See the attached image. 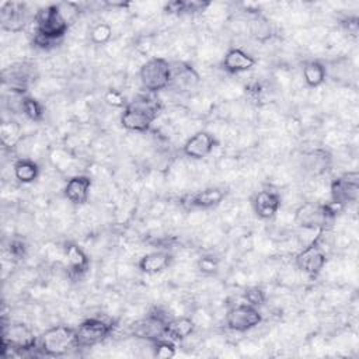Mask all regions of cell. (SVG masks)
Segmentation results:
<instances>
[{
	"label": "cell",
	"instance_id": "29",
	"mask_svg": "<svg viewBox=\"0 0 359 359\" xmlns=\"http://www.w3.org/2000/svg\"><path fill=\"white\" fill-rule=\"evenodd\" d=\"M104 101L107 105H109L112 108H125L128 105L125 95L122 94V91H119L116 88H108L104 93Z\"/></svg>",
	"mask_w": 359,
	"mask_h": 359
},
{
	"label": "cell",
	"instance_id": "1",
	"mask_svg": "<svg viewBox=\"0 0 359 359\" xmlns=\"http://www.w3.org/2000/svg\"><path fill=\"white\" fill-rule=\"evenodd\" d=\"M35 38L34 43L38 48L48 49L52 45H55L57 41H60L67 29L69 22L63 18L56 4L45 6L39 8L35 15Z\"/></svg>",
	"mask_w": 359,
	"mask_h": 359
},
{
	"label": "cell",
	"instance_id": "17",
	"mask_svg": "<svg viewBox=\"0 0 359 359\" xmlns=\"http://www.w3.org/2000/svg\"><path fill=\"white\" fill-rule=\"evenodd\" d=\"M199 74L196 70L188 63H175L171 65V83L170 87L175 88L177 91H191L199 84Z\"/></svg>",
	"mask_w": 359,
	"mask_h": 359
},
{
	"label": "cell",
	"instance_id": "27",
	"mask_svg": "<svg viewBox=\"0 0 359 359\" xmlns=\"http://www.w3.org/2000/svg\"><path fill=\"white\" fill-rule=\"evenodd\" d=\"M112 38V27L108 22H98L90 29V41L94 45H105Z\"/></svg>",
	"mask_w": 359,
	"mask_h": 359
},
{
	"label": "cell",
	"instance_id": "8",
	"mask_svg": "<svg viewBox=\"0 0 359 359\" xmlns=\"http://www.w3.org/2000/svg\"><path fill=\"white\" fill-rule=\"evenodd\" d=\"M335 216L330 205H316L311 202L300 205L294 212V222L300 227L323 230L330 219Z\"/></svg>",
	"mask_w": 359,
	"mask_h": 359
},
{
	"label": "cell",
	"instance_id": "6",
	"mask_svg": "<svg viewBox=\"0 0 359 359\" xmlns=\"http://www.w3.org/2000/svg\"><path fill=\"white\" fill-rule=\"evenodd\" d=\"M262 323V314L258 307L241 303L230 307L224 314V324L234 332H245Z\"/></svg>",
	"mask_w": 359,
	"mask_h": 359
},
{
	"label": "cell",
	"instance_id": "21",
	"mask_svg": "<svg viewBox=\"0 0 359 359\" xmlns=\"http://www.w3.org/2000/svg\"><path fill=\"white\" fill-rule=\"evenodd\" d=\"M303 81L310 88L320 87L327 79V67L318 60H307L302 67Z\"/></svg>",
	"mask_w": 359,
	"mask_h": 359
},
{
	"label": "cell",
	"instance_id": "30",
	"mask_svg": "<svg viewBox=\"0 0 359 359\" xmlns=\"http://www.w3.org/2000/svg\"><path fill=\"white\" fill-rule=\"evenodd\" d=\"M244 299L248 304L254 306V307H259L265 303L266 300V296H265V292L258 287V286H250L244 290Z\"/></svg>",
	"mask_w": 359,
	"mask_h": 359
},
{
	"label": "cell",
	"instance_id": "10",
	"mask_svg": "<svg viewBox=\"0 0 359 359\" xmlns=\"http://www.w3.org/2000/svg\"><path fill=\"white\" fill-rule=\"evenodd\" d=\"M226 198V191L219 187L205 188L184 196V205L192 210H208L219 206Z\"/></svg>",
	"mask_w": 359,
	"mask_h": 359
},
{
	"label": "cell",
	"instance_id": "25",
	"mask_svg": "<svg viewBox=\"0 0 359 359\" xmlns=\"http://www.w3.org/2000/svg\"><path fill=\"white\" fill-rule=\"evenodd\" d=\"M21 112H22V115H25L32 122H39L43 118L42 104L38 100H35L32 97H28V95L22 97Z\"/></svg>",
	"mask_w": 359,
	"mask_h": 359
},
{
	"label": "cell",
	"instance_id": "15",
	"mask_svg": "<svg viewBox=\"0 0 359 359\" xmlns=\"http://www.w3.org/2000/svg\"><path fill=\"white\" fill-rule=\"evenodd\" d=\"M90 191H91V178L84 174H77L70 177L63 187L65 198L76 206H81L87 203L90 198Z\"/></svg>",
	"mask_w": 359,
	"mask_h": 359
},
{
	"label": "cell",
	"instance_id": "12",
	"mask_svg": "<svg viewBox=\"0 0 359 359\" xmlns=\"http://www.w3.org/2000/svg\"><path fill=\"white\" fill-rule=\"evenodd\" d=\"M156 118H157L156 115L128 104L121 114L119 122H121V126L129 132L144 133L150 130Z\"/></svg>",
	"mask_w": 359,
	"mask_h": 359
},
{
	"label": "cell",
	"instance_id": "11",
	"mask_svg": "<svg viewBox=\"0 0 359 359\" xmlns=\"http://www.w3.org/2000/svg\"><path fill=\"white\" fill-rule=\"evenodd\" d=\"M217 146L216 137L206 130H199L189 136L182 144V153L194 160H202L208 157Z\"/></svg>",
	"mask_w": 359,
	"mask_h": 359
},
{
	"label": "cell",
	"instance_id": "19",
	"mask_svg": "<svg viewBox=\"0 0 359 359\" xmlns=\"http://www.w3.org/2000/svg\"><path fill=\"white\" fill-rule=\"evenodd\" d=\"M63 255H65L66 265H67L70 275L80 276L88 269V264H90L88 257L79 244H76L73 241L65 243Z\"/></svg>",
	"mask_w": 359,
	"mask_h": 359
},
{
	"label": "cell",
	"instance_id": "3",
	"mask_svg": "<svg viewBox=\"0 0 359 359\" xmlns=\"http://www.w3.org/2000/svg\"><path fill=\"white\" fill-rule=\"evenodd\" d=\"M139 80L147 93H158L170 87L171 63L160 56L147 59L139 69Z\"/></svg>",
	"mask_w": 359,
	"mask_h": 359
},
{
	"label": "cell",
	"instance_id": "4",
	"mask_svg": "<svg viewBox=\"0 0 359 359\" xmlns=\"http://www.w3.org/2000/svg\"><path fill=\"white\" fill-rule=\"evenodd\" d=\"M38 346V337L24 323H10L3 325L1 332V348L6 351L7 348L18 352L32 351Z\"/></svg>",
	"mask_w": 359,
	"mask_h": 359
},
{
	"label": "cell",
	"instance_id": "22",
	"mask_svg": "<svg viewBox=\"0 0 359 359\" xmlns=\"http://www.w3.org/2000/svg\"><path fill=\"white\" fill-rule=\"evenodd\" d=\"M39 165L36 161H34L29 157H24V158H18L14 164H13V174L14 178L21 182V184H31L35 180H38L39 177Z\"/></svg>",
	"mask_w": 359,
	"mask_h": 359
},
{
	"label": "cell",
	"instance_id": "5",
	"mask_svg": "<svg viewBox=\"0 0 359 359\" xmlns=\"http://www.w3.org/2000/svg\"><path fill=\"white\" fill-rule=\"evenodd\" d=\"M111 332V323L98 317L86 318L76 328V345L77 348H91L105 341Z\"/></svg>",
	"mask_w": 359,
	"mask_h": 359
},
{
	"label": "cell",
	"instance_id": "9",
	"mask_svg": "<svg viewBox=\"0 0 359 359\" xmlns=\"http://www.w3.org/2000/svg\"><path fill=\"white\" fill-rule=\"evenodd\" d=\"M296 266L310 278H316L321 273L327 264V255L324 248L320 245L318 238L304 245L294 258Z\"/></svg>",
	"mask_w": 359,
	"mask_h": 359
},
{
	"label": "cell",
	"instance_id": "16",
	"mask_svg": "<svg viewBox=\"0 0 359 359\" xmlns=\"http://www.w3.org/2000/svg\"><path fill=\"white\" fill-rule=\"evenodd\" d=\"M255 57L241 48H230L222 59V67L230 74H238L251 70L255 66Z\"/></svg>",
	"mask_w": 359,
	"mask_h": 359
},
{
	"label": "cell",
	"instance_id": "24",
	"mask_svg": "<svg viewBox=\"0 0 359 359\" xmlns=\"http://www.w3.org/2000/svg\"><path fill=\"white\" fill-rule=\"evenodd\" d=\"M248 29H250L251 35H252L257 41H261V42L269 39L271 35H272L271 22H269L265 17H262V15H259V14H255V15L252 17V20H251L250 24H248Z\"/></svg>",
	"mask_w": 359,
	"mask_h": 359
},
{
	"label": "cell",
	"instance_id": "20",
	"mask_svg": "<svg viewBox=\"0 0 359 359\" xmlns=\"http://www.w3.org/2000/svg\"><path fill=\"white\" fill-rule=\"evenodd\" d=\"M196 328V323L194 318L181 316L175 318H170L165 324V338L171 341H184L194 334Z\"/></svg>",
	"mask_w": 359,
	"mask_h": 359
},
{
	"label": "cell",
	"instance_id": "14",
	"mask_svg": "<svg viewBox=\"0 0 359 359\" xmlns=\"http://www.w3.org/2000/svg\"><path fill=\"white\" fill-rule=\"evenodd\" d=\"M251 206L261 220H269L275 217L280 209V196L275 191L262 189L252 196Z\"/></svg>",
	"mask_w": 359,
	"mask_h": 359
},
{
	"label": "cell",
	"instance_id": "18",
	"mask_svg": "<svg viewBox=\"0 0 359 359\" xmlns=\"http://www.w3.org/2000/svg\"><path fill=\"white\" fill-rule=\"evenodd\" d=\"M172 254L168 251H151L137 261V268L146 275H157L168 269L172 264Z\"/></svg>",
	"mask_w": 359,
	"mask_h": 359
},
{
	"label": "cell",
	"instance_id": "2",
	"mask_svg": "<svg viewBox=\"0 0 359 359\" xmlns=\"http://www.w3.org/2000/svg\"><path fill=\"white\" fill-rule=\"evenodd\" d=\"M76 345V328L69 325H53L38 337L36 349L45 356H63Z\"/></svg>",
	"mask_w": 359,
	"mask_h": 359
},
{
	"label": "cell",
	"instance_id": "26",
	"mask_svg": "<svg viewBox=\"0 0 359 359\" xmlns=\"http://www.w3.org/2000/svg\"><path fill=\"white\" fill-rule=\"evenodd\" d=\"M0 137L3 146L15 147V144L22 139L20 126L15 122H3L0 126Z\"/></svg>",
	"mask_w": 359,
	"mask_h": 359
},
{
	"label": "cell",
	"instance_id": "23",
	"mask_svg": "<svg viewBox=\"0 0 359 359\" xmlns=\"http://www.w3.org/2000/svg\"><path fill=\"white\" fill-rule=\"evenodd\" d=\"M303 164H304L306 171L311 172L313 175H320L328 170V167L331 164V156L325 150L316 149V150H311L304 154Z\"/></svg>",
	"mask_w": 359,
	"mask_h": 359
},
{
	"label": "cell",
	"instance_id": "13",
	"mask_svg": "<svg viewBox=\"0 0 359 359\" xmlns=\"http://www.w3.org/2000/svg\"><path fill=\"white\" fill-rule=\"evenodd\" d=\"M27 20V6L20 1H4L0 6L1 28L8 32H18Z\"/></svg>",
	"mask_w": 359,
	"mask_h": 359
},
{
	"label": "cell",
	"instance_id": "28",
	"mask_svg": "<svg viewBox=\"0 0 359 359\" xmlns=\"http://www.w3.org/2000/svg\"><path fill=\"white\" fill-rule=\"evenodd\" d=\"M175 345L174 341H171L170 338H160L157 341H153V355L157 358H163V359H168L175 356Z\"/></svg>",
	"mask_w": 359,
	"mask_h": 359
},
{
	"label": "cell",
	"instance_id": "31",
	"mask_svg": "<svg viewBox=\"0 0 359 359\" xmlns=\"http://www.w3.org/2000/svg\"><path fill=\"white\" fill-rule=\"evenodd\" d=\"M196 266L202 273L213 275L219 269V261L212 255H203L196 261Z\"/></svg>",
	"mask_w": 359,
	"mask_h": 359
},
{
	"label": "cell",
	"instance_id": "7",
	"mask_svg": "<svg viewBox=\"0 0 359 359\" xmlns=\"http://www.w3.org/2000/svg\"><path fill=\"white\" fill-rule=\"evenodd\" d=\"M331 202L344 208L348 203L356 202L359 196V174L358 171H349L330 184Z\"/></svg>",
	"mask_w": 359,
	"mask_h": 359
}]
</instances>
